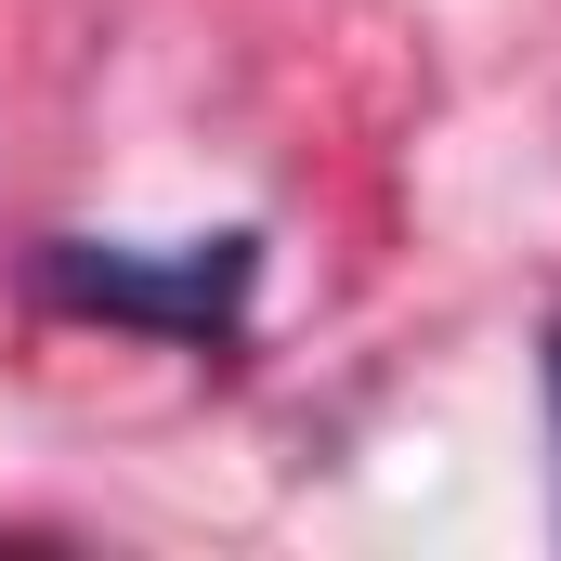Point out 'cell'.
<instances>
[{"instance_id": "6da1fadb", "label": "cell", "mask_w": 561, "mask_h": 561, "mask_svg": "<svg viewBox=\"0 0 561 561\" xmlns=\"http://www.w3.org/2000/svg\"><path fill=\"white\" fill-rule=\"evenodd\" d=\"M249 275H262V236H183V249H53V287L92 300V313H131V327H170V340H222L249 313Z\"/></svg>"}, {"instance_id": "7a4b0ae2", "label": "cell", "mask_w": 561, "mask_h": 561, "mask_svg": "<svg viewBox=\"0 0 561 561\" xmlns=\"http://www.w3.org/2000/svg\"><path fill=\"white\" fill-rule=\"evenodd\" d=\"M549 405H561V327H549Z\"/></svg>"}]
</instances>
